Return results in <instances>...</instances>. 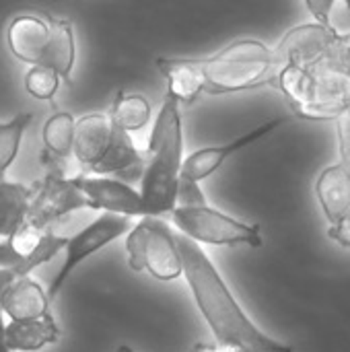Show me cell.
<instances>
[{
    "label": "cell",
    "instance_id": "cell-1",
    "mask_svg": "<svg viewBox=\"0 0 350 352\" xmlns=\"http://www.w3.org/2000/svg\"><path fill=\"white\" fill-rule=\"evenodd\" d=\"M182 274L217 342L229 352H293L291 344L264 334L241 309L221 272L194 239L175 233Z\"/></svg>",
    "mask_w": 350,
    "mask_h": 352
},
{
    "label": "cell",
    "instance_id": "cell-21",
    "mask_svg": "<svg viewBox=\"0 0 350 352\" xmlns=\"http://www.w3.org/2000/svg\"><path fill=\"white\" fill-rule=\"evenodd\" d=\"M31 122H33L31 111L17 113L8 122L0 120V179H4V173L14 163L19 148H21V142H23V134Z\"/></svg>",
    "mask_w": 350,
    "mask_h": 352
},
{
    "label": "cell",
    "instance_id": "cell-2",
    "mask_svg": "<svg viewBox=\"0 0 350 352\" xmlns=\"http://www.w3.org/2000/svg\"><path fill=\"white\" fill-rule=\"evenodd\" d=\"M144 157L140 198L146 217H165L175 208L184 163L182 103L169 93L155 118Z\"/></svg>",
    "mask_w": 350,
    "mask_h": 352
},
{
    "label": "cell",
    "instance_id": "cell-9",
    "mask_svg": "<svg viewBox=\"0 0 350 352\" xmlns=\"http://www.w3.org/2000/svg\"><path fill=\"white\" fill-rule=\"evenodd\" d=\"M132 229V219L130 217H122V214H111V212H103L99 219H95L91 225H87L83 231H78L76 235L68 237L66 248H64V264L60 268V272L54 276L50 289H45L47 299L54 301L60 291L64 289V285L68 283L70 274L93 254H97L99 250H103L105 245H109L111 241H116L118 237L126 235Z\"/></svg>",
    "mask_w": 350,
    "mask_h": 352
},
{
    "label": "cell",
    "instance_id": "cell-25",
    "mask_svg": "<svg viewBox=\"0 0 350 352\" xmlns=\"http://www.w3.org/2000/svg\"><path fill=\"white\" fill-rule=\"evenodd\" d=\"M305 6L309 10V14L324 25H332V10L336 6V0H305Z\"/></svg>",
    "mask_w": 350,
    "mask_h": 352
},
{
    "label": "cell",
    "instance_id": "cell-5",
    "mask_svg": "<svg viewBox=\"0 0 350 352\" xmlns=\"http://www.w3.org/2000/svg\"><path fill=\"white\" fill-rule=\"evenodd\" d=\"M6 43L19 62L52 68L64 82L72 80L76 41L68 19L19 14L6 29Z\"/></svg>",
    "mask_w": 350,
    "mask_h": 352
},
{
    "label": "cell",
    "instance_id": "cell-17",
    "mask_svg": "<svg viewBox=\"0 0 350 352\" xmlns=\"http://www.w3.org/2000/svg\"><path fill=\"white\" fill-rule=\"evenodd\" d=\"M33 198V186L0 179V237H12L25 227L29 206Z\"/></svg>",
    "mask_w": 350,
    "mask_h": 352
},
{
    "label": "cell",
    "instance_id": "cell-24",
    "mask_svg": "<svg viewBox=\"0 0 350 352\" xmlns=\"http://www.w3.org/2000/svg\"><path fill=\"white\" fill-rule=\"evenodd\" d=\"M336 132H338V151H340V163L350 169V118L344 113L336 120Z\"/></svg>",
    "mask_w": 350,
    "mask_h": 352
},
{
    "label": "cell",
    "instance_id": "cell-19",
    "mask_svg": "<svg viewBox=\"0 0 350 352\" xmlns=\"http://www.w3.org/2000/svg\"><path fill=\"white\" fill-rule=\"evenodd\" d=\"M289 101L291 109L299 116V111H303L316 97V82H314V74L307 68H299V66H281L272 78V82Z\"/></svg>",
    "mask_w": 350,
    "mask_h": 352
},
{
    "label": "cell",
    "instance_id": "cell-16",
    "mask_svg": "<svg viewBox=\"0 0 350 352\" xmlns=\"http://www.w3.org/2000/svg\"><path fill=\"white\" fill-rule=\"evenodd\" d=\"M316 196L328 223L334 225L350 208V169L342 163L326 167L316 182Z\"/></svg>",
    "mask_w": 350,
    "mask_h": 352
},
{
    "label": "cell",
    "instance_id": "cell-27",
    "mask_svg": "<svg viewBox=\"0 0 350 352\" xmlns=\"http://www.w3.org/2000/svg\"><path fill=\"white\" fill-rule=\"evenodd\" d=\"M14 278H17V276H14L10 270H2V268H0V295H2V291H4ZM2 316H4V314H2V307H0V352H10L8 351V346H6V338H4L6 324L2 322Z\"/></svg>",
    "mask_w": 350,
    "mask_h": 352
},
{
    "label": "cell",
    "instance_id": "cell-15",
    "mask_svg": "<svg viewBox=\"0 0 350 352\" xmlns=\"http://www.w3.org/2000/svg\"><path fill=\"white\" fill-rule=\"evenodd\" d=\"M6 346L10 352H37L50 344L60 342L62 330L52 314L33 320L8 322L4 330Z\"/></svg>",
    "mask_w": 350,
    "mask_h": 352
},
{
    "label": "cell",
    "instance_id": "cell-12",
    "mask_svg": "<svg viewBox=\"0 0 350 352\" xmlns=\"http://www.w3.org/2000/svg\"><path fill=\"white\" fill-rule=\"evenodd\" d=\"M74 186L83 192L91 210H103L122 217H146L140 192L128 182L111 175L78 173L72 177Z\"/></svg>",
    "mask_w": 350,
    "mask_h": 352
},
{
    "label": "cell",
    "instance_id": "cell-7",
    "mask_svg": "<svg viewBox=\"0 0 350 352\" xmlns=\"http://www.w3.org/2000/svg\"><path fill=\"white\" fill-rule=\"evenodd\" d=\"M169 219L177 233L194 239L196 243L208 245H250L260 248L264 243L260 225L237 221L212 206H175Z\"/></svg>",
    "mask_w": 350,
    "mask_h": 352
},
{
    "label": "cell",
    "instance_id": "cell-3",
    "mask_svg": "<svg viewBox=\"0 0 350 352\" xmlns=\"http://www.w3.org/2000/svg\"><path fill=\"white\" fill-rule=\"evenodd\" d=\"M72 157L91 175L134 179L142 175L146 157L134 136L116 126L109 113H89L74 124Z\"/></svg>",
    "mask_w": 350,
    "mask_h": 352
},
{
    "label": "cell",
    "instance_id": "cell-31",
    "mask_svg": "<svg viewBox=\"0 0 350 352\" xmlns=\"http://www.w3.org/2000/svg\"><path fill=\"white\" fill-rule=\"evenodd\" d=\"M347 116H349V118H350V107H349V111H347Z\"/></svg>",
    "mask_w": 350,
    "mask_h": 352
},
{
    "label": "cell",
    "instance_id": "cell-10",
    "mask_svg": "<svg viewBox=\"0 0 350 352\" xmlns=\"http://www.w3.org/2000/svg\"><path fill=\"white\" fill-rule=\"evenodd\" d=\"M83 208H89V202L74 186L72 177H66L62 169H50L45 177L33 186V198L25 225L35 231H47L64 217Z\"/></svg>",
    "mask_w": 350,
    "mask_h": 352
},
{
    "label": "cell",
    "instance_id": "cell-26",
    "mask_svg": "<svg viewBox=\"0 0 350 352\" xmlns=\"http://www.w3.org/2000/svg\"><path fill=\"white\" fill-rule=\"evenodd\" d=\"M328 235L336 241V243H340V245H344V248H350V208L334 223V225H330V229H328Z\"/></svg>",
    "mask_w": 350,
    "mask_h": 352
},
{
    "label": "cell",
    "instance_id": "cell-18",
    "mask_svg": "<svg viewBox=\"0 0 350 352\" xmlns=\"http://www.w3.org/2000/svg\"><path fill=\"white\" fill-rule=\"evenodd\" d=\"M74 116L70 111H56L47 118L43 126V146H45V163L50 169H62L68 157H72L74 142Z\"/></svg>",
    "mask_w": 350,
    "mask_h": 352
},
{
    "label": "cell",
    "instance_id": "cell-13",
    "mask_svg": "<svg viewBox=\"0 0 350 352\" xmlns=\"http://www.w3.org/2000/svg\"><path fill=\"white\" fill-rule=\"evenodd\" d=\"M283 124H287V118H274V120H268L264 124H260L258 128L237 136L235 140L231 142H225V144H219V146H206V148H200V151H194L190 157L184 159L182 163V177L184 179H190V182H202L206 177H210L215 171H219L225 161L229 157H233L235 153L248 148L250 144L262 140L264 136H268L270 132H274L276 128H281Z\"/></svg>",
    "mask_w": 350,
    "mask_h": 352
},
{
    "label": "cell",
    "instance_id": "cell-23",
    "mask_svg": "<svg viewBox=\"0 0 350 352\" xmlns=\"http://www.w3.org/2000/svg\"><path fill=\"white\" fill-rule=\"evenodd\" d=\"M198 204H206V198H204V192L200 190V184L182 177L179 188H177L175 206H198Z\"/></svg>",
    "mask_w": 350,
    "mask_h": 352
},
{
    "label": "cell",
    "instance_id": "cell-22",
    "mask_svg": "<svg viewBox=\"0 0 350 352\" xmlns=\"http://www.w3.org/2000/svg\"><path fill=\"white\" fill-rule=\"evenodd\" d=\"M60 76L58 72H54L52 68H43V66H31L25 74V89L31 97L47 101L52 99L58 89H60Z\"/></svg>",
    "mask_w": 350,
    "mask_h": 352
},
{
    "label": "cell",
    "instance_id": "cell-28",
    "mask_svg": "<svg viewBox=\"0 0 350 352\" xmlns=\"http://www.w3.org/2000/svg\"><path fill=\"white\" fill-rule=\"evenodd\" d=\"M116 352H134L130 346H126V344H122V346H118V351Z\"/></svg>",
    "mask_w": 350,
    "mask_h": 352
},
{
    "label": "cell",
    "instance_id": "cell-14",
    "mask_svg": "<svg viewBox=\"0 0 350 352\" xmlns=\"http://www.w3.org/2000/svg\"><path fill=\"white\" fill-rule=\"evenodd\" d=\"M50 303L45 289L31 276L14 278L0 295L2 314L8 316L10 322L41 318L50 314Z\"/></svg>",
    "mask_w": 350,
    "mask_h": 352
},
{
    "label": "cell",
    "instance_id": "cell-6",
    "mask_svg": "<svg viewBox=\"0 0 350 352\" xmlns=\"http://www.w3.org/2000/svg\"><path fill=\"white\" fill-rule=\"evenodd\" d=\"M128 266L134 272H144L161 283H171L182 276V256L175 241V231L161 217H140L126 237Z\"/></svg>",
    "mask_w": 350,
    "mask_h": 352
},
{
    "label": "cell",
    "instance_id": "cell-4",
    "mask_svg": "<svg viewBox=\"0 0 350 352\" xmlns=\"http://www.w3.org/2000/svg\"><path fill=\"white\" fill-rule=\"evenodd\" d=\"M200 93L223 95L270 85L281 68L274 50L258 39H239L208 58H190Z\"/></svg>",
    "mask_w": 350,
    "mask_h": 352
},
{
    "label": "cell",
    "instance_id": "cell-8",
    "mask_svg": "<svg viewBox=\"0 0 350 352\" xmlns=\"http://www.w3.org/2000/svg\"><path fill=\"white\" fill-rule=\"evenodd\" d=\"M316 82L314 101L299 111L303 120H338L350 107V45L344 41L309 68Z\"/></svg>",
    "mask_w": 350,
    "mask_h": 352
},
{
    "label": "cell",
    "instance_id": "cell-20",
    "mask_svg": "<svg viewBox=\"0 0 350 352\" xmlns=\"http://www.w3.org/2000/svg\"><path fill=\"white\" fill-rule=\"evenodd\" d=\"M109 118L118 128L134 136L151 122V101L140 93H122L116 97Z\"/></svg>",
    "mask_w": 350,
    "mask_h": 352
},
{
    "label": "cell",
    "instance_id": "cell-11",
    "mask_svg": "<svg viewBox=\"0 0 350 352\" xmlns=\"http://www.w3.org/2000/svg\"><path fill=\"white\" fill-rule=\"evenodd\" d=\"M340 43L342 33L334 25L314 21L289 29L272 50L281 66H299L309 70L328 58Z\"/></svg>",
    "mask_w": 350,
    "mask_h": 352
},
{
    "label": "cell",
    "instance_id": "cell-29",
    "mask_svg": "<svg viewBox=\"0 0 350 352\" xmlns=\"http://www.w3.org/2000/svg\"><path fill=\"white\" fill-rule=\"evenodd\" d=\"M342 37H344V41L350 45V31H347V33H342Z\"/></svg>",
    "mask_w": 350,
    "mask_h": 352
},
{
    "label": "cell",
    "instance_id": "cell-30",
    "mask_svg": "<svg viewBox=\"0 0 350 352\" xmlns=\"http://www.w3.org/2000/svg\"><path fill=\"white\" fill-rule=\"evenodd\" d=\"M342 2H344V4H347V6L350 8V0H342Z\"/></svg>",
    "mask_w": 350,
    "mask_h": 352
}]
</instances>
